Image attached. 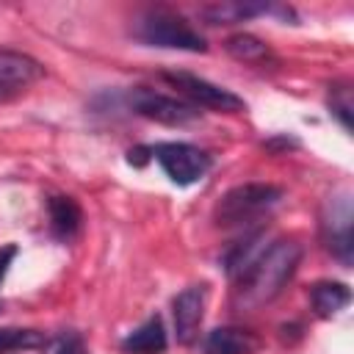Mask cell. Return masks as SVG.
Wrapping results in <instances>:
<instances>
[{"mask_svg":"<svg viewBox=\"0 0 354 354\" xmlns=\"http://www.w3.org/2000/svg\"><path fill=\"white\" fill-rule=\"evenodd\" d=\"M299 263H301V243L296 241L279 238V241H271L268 246H260L235 277L238 307L257 310L263 304H271L293 279Z\"/></svg>","mask_w":354,"mask_h":354,"instance_id":"obj_1","label":"cell"},{"mask_svg":"<svg viewBox=\"0 0 354 354\" xmlns=\"http://www.w3.org/2000/svg\"><path fill=\"white\" fill-rule=\"evenodd\" d=\"M282 199V188L271 183H243L230 188L216 205V221L221 227H241L260 218Z\"/></svg>","mask_w":354,"mask_h":354,"instance_id":"obj_2","label":"cell"},{"mask_svg":"<svg viewBox=\"0 0 354 354\" xmlns=\"http://www.w3.org/2000/svg\"><path fill=\"white\" fill-rule=\"evenodd\" d=\"M136 36L144 44L166 47V50H185V53H205L207 50L199 30H194L180 14H171L163 8L144 14L136 25Z\"/></svg>","mask_w":354,"mask_h":354,"instance_id":"obj_3","label":"cell"},{"mask_svg":"<svg viewBox=\"0 0 354 354\" xmlns=\"http://www.w3.org/2000/svg\"><path fill=\"white\" fill-rule=\"evenodd\" d=\"M149 152L174 185L199 183L207 174L210 163H213L205 149H199L194 144H185V141H160V144L149 147Z\"/></svg>","mask_w":354,"mask_h":354,"instance_id":"obj_4","label":"cell"},{"mask_svg":"<svg viewBox=\"0 0 354 354\" xmlns=\"http://www.w3.org/2000/svg\"><path fill=\"white\" fill-rule=\"evenodd\" d=\"M171 88H177L180 94H185L191 100V105H202V108H210V111H221V113H241L246 111V102L232 94L230 88L218 86V83H210L199 75H191V72H163L160 75Z\"/></svg>","mask_w":354,"mask_h":354,"instance_id":"obj_5","label":"cell"},{"mask_svg":"<svg viewBox=\"0 0 354 354\" xmlns=\"http://www.w3.org/2000/svg\"><path fill=\"white\" fill-rule=\"evenodd\" d=\"M130 105L138 116L160 122V124H171V127H180V124H188V122L199 119L196 105H191L185 100H177V97H169V94H160V91H152V88H133L130 91Z\"/></svg>","mask_w":354,"mask_h":354,"instance_id":"obj_6","label":"cell"},{"mask_svg":"<svg viewBox=\"0 0 354 354\" xmlns=\"http://www.w3.org/2000/svg\"><path fill=\"white\" fill-rule=\"evenodd\" d=\"M324 238L329 252L348 266L351 263V196L343 191L340 196H332L326 205V216H324Z\"/></svg>","mask_w":354,"mask_h":354,"instance_id":"obj_7","label":"cell"},{"mask_svg":"<svg viewBox=\"0 0 354 354\" xmlns=\"http://www.w3.org/2000/svg\"><path fill=\"white\" fill-rule=\"evenodd\" d=\"M207 304V285H191L174 299V332L183 346H191L199 335Z\"/></svg>","mask_w":354,"mask_h":354,"instance_id":"obj_8","label":"cell"},{"mask_svg":"<svg viewBox=\"0 0 354 354\" xmlns=\"http://www.w3.org/2000/svg\"><path fill=\"white\" fill-rule=\"evenodd\" d=\"M44 75V66L17 50H0V88L3 91H19L28 83L39 80Z\"/></svg>","mask_w":354,"mask_h":354,"instance_id":"obj_9","label":"cell"},{"mask_svg":"<svg viewBox=\"0 0 354 354\" xmlns=\"http://www.w3.org/2000/svg\"><path fill=\"white\" fill-rule=\"evenodd\" d=\"M260 348V337L243 326H218L207 332L202 351L205 354H254Z\"/></svg>","mask_w":354,"mask_h":354,"instance_id":"obj_10","label":"cell"},{"mask_svg":"<svg viewBox=\"0 0 354 354\" xmlns=\"http://www.w3.org/2000/svg\"><path fill=\"white\" fill-rule=\"evenodd\" d=\"M224 50H227L235 61L249 64V66L274 69V66L279 64V58L274 55V50H271L263 39H257V36H252V33H235V36H230V39L224 41Z\"/></svg>","mask_w":354,"mask_h":354,"instance_id":"obj_11","label":"cell"},{"mask_svg":"<svg viewBox=\"0 0 354 354\" xmlns=\"http://www.w3.org/2000/svg\"><path fill=\"white\" fill-rule=\"evenodd\" d=\"M166 348H169V337H166L160 315L147 318L141 326H136L122 340V351L124 354H163Z\"/></svg>","mask_w":354,"mask_h":354,"instance_id":"obj_12","label":"cell"},{"mask_svg":"<svg viewBox=\"0 0 354 354\" xmlns=\"http://www.w3.org/2000/svg\"><path fill=\"white\" fill-rule=\"evenodd\" d=\"M47 213H50V230H53L55 238L72 241L80 232L83 213H80V205L72 196H64V194L50 196L47 199Z\"/></svg>","mask_w":354,"mask_h":354,"instance_id":"obj_13","label":"cell"},{"mask_svg":"<svg viewBox=\"0 0 354 354\" xmlns=\"http://www.w3.org/2000/svg\"><path fill=\"white\" fill-rule=\"evenodd\" d=\"M271 6L266 3H241V0H230V3H213L199 8V17L207 25H235V22H246L252 17L268 14Z\"/></svg>","mask_w":354,"mask_h":354,"instance_id":"obj_14","label":"cell"},{"mask_svg":"<svg viewBox=\"0 0 354 354\" xmlns=\"http://www.w3.org/2000/svg\"><path fill=\"white\" fill-rule=\"evenodd\" d=\"M348 301H351V290H348V285H343V282L326 279V282H315V285L310 288V304H313V313H315L318 318H332V315H337L340 310L348 307Z\"/></svg>","mask_w":354,"mask_h":354,"instance_id":"obj_15","label":"cell"},{"mask_svg":"<svg viewBox=\"0 0 354 354\" xmlns=\"http://www.w3.org/2000/svg\"><path fill=\"white\" fill-rule=\"evenodd\" d=\"M41 343H44V332H39V329H19V326L0 329V354L36 348Z\"/></svg>","mask_w":354,"mask_h":354,"instance_id":"obj_16","label":"cell"},{"mask_svg":"<svg viewBox=\"0 0 354 354\" xmlns=\"http://www.w3.org/2000/svg\"><path fill=\"white\" fill-rule=\"evenodd\" d=\"M53 354H86L80 335H75V332H66V335H61V340L55 343Z\"/></svg>","mask_w":354,"mask_h":354,"instance_id":"obj_17","label":"cell"},{"mask_svg":"<svg viewBox=\"0 0 354 354\" xmlns=\"http://www.w3.org/2000/svg\"><path fill=\"white\" fill-rule=\"evenodd\" d=\"M14 257H17V246H14V243L0 246V282L6 279V274H8L11 263H14Z\"/></svg>","mask_w":354,"mask_h":354,"instance_id":"obj_18","label":"cell"},{"mask_svg":"<svg viewBox=\"0 0 354 354\" xmlns=\"http://www.w3.org/2000/svg\"><path fill=\"white\" fill-rule=\"evenodd\" d=\"M0 313H3V301H0Z\"/></svg>","mask_w":354,"mask_h":354,"instance_id":"obj_19","label":"cell"}]
</instances>
